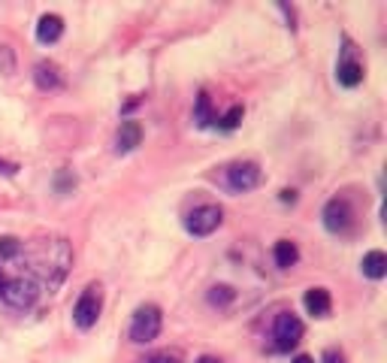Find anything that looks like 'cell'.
I'll return each instance as SVG.
<instances>
[{
    "label": "cell",
    "instance_id": "cell-11",
    "mask_svg": "<svg viewBox=\"0 0 387 363\" xmlns=\"http://www.w3.org/2000/svg\"><path fill=\"white\" fill-rule=\"evenodd\" d=\"M34 82H36V88H57L61 85V70H57V64H48V61H40L34 67Z\"/></svg>",
    "mask_w": 387,
    "mask_h": 363
},
{
    "label": "cell",
    "instance_id": "cell-20",
    "mask_svg": "<svg viewBox=\"0 0 387 363\" xmlns=\"http://www.w3.org/2000/svg\"><path fill=\"white\" fill-rule=\"evenodd\" d=\"M142 363H179L176 355H151V357H145Z\"/></svg>",
    "mask_w": 387,
    "mask_h": 363
},
{
    "label": "cell",
    "instance_id": "cell-13",
    "mask_svg": "<svg viewBox=\"0 0 387 363\" xmlns=\"http://www.w3.org/2000/svg\"><path fill=\"white\" fill-rule=\"evenodd\" d=\"M363 275H369V279H384V273H387V257L384 252H369L363 257Z\"/></svg>",
    "mask_w": 387,
    "mask_h": 363
},
{
    "label": "cell",
    "instance_id": "cell-2",
    "mask_svg": "<svg viewBox=\"0 0 387 363\" xmlns=\"http://www.w3.org/2000/svg\"><path fill=\"white\" fill-rule=\"evenodd\" d=\"M36 285L31 279H25V275H18V279H9V282H0V300L6 306H13V309H31L36 303Z\"/></svg>",
    "mask_w": 387,
    "mask_h": 363
},
{
    "label": "cell",
    "instance_id": "cell-16",
    "mask_svg": "<svg viewBox=\"0 0 387 363\" xmlns=\"http://www.w3.org/2000/svg\"><path fill=\"white\" fill-rule=\"evenodd\" d=\"M230 300H233V288H227V285H215V288L209 291V303H215V306L230 303Z\"/></svg>",
    "mask_w": 387,
    "mask_h": 363
},
{
    "label": "cell",
    "instance_id": "cell-18",
    "mask_svg": "<svg viewBox=\"0 0 387 363\" xmlns=\"http://www.w3.org/2000/svg\"><path fill=\"white\" fill-rule=\"evenodd\" d=\"M18 252H22V242L15 240V236H4V240H0V257H15Z\"/></svg>",
    "mask_w": 387,
    "mask_h": 363
},
{
    "label": "cell",
    "instance_id": "cell-22",
    "mask_svg": "<svg viewBox=\"0 0 387 363\" xmlns=\"http://www.w3.org/2000/svg\"><path fill=\"white\" fill-rule=\"evenodd\" d=\"M324 363H345V360H342V355H339V351L330 348V351L324 355Z\"/></svg>",
    "mask_w": 387,
    "mask_h": 363
},
{
    "label": "cell",
    "instance_id": "cell-23",
    "mask_svg": "<svg viewBox=\"0 0 387 363\" xmlns=\"http://www.w3.org/2000/svg\"><path fill=\"white\" fill-rule=\"evenodd\" d=\"M282 200H285V203H294L297 194H294V191H282Z\"/></svg>",
    "mask_w": 387,
    "mask_h": 363
},
{
    "label": "cell",
    "instance_id": "cell-5",
    "mask_svg": "<svg viewBox=\"0 0 387 363\" xmlns=\"http://www.w3.org/2000/svg\"><path fill=\"white\" fill-rule=\"evenodd\" d=\"M299 339H303V321L290 312H282L276 318V348L290 351V348L299 345Z\"/></svg>",
    "mask_w": 387,
    "mask_h": 363
},
{
    "label": "cell",
    "instance_id": "cell-6",
    "mask_svg": "<svg viewBox=\"0 0 387 363\" xmlns=\"http://www.w3.org/2000/svg\"><path fill=\"white\" fill-rule=\"evenodd\" d=\"M227 185L233 191H239V194L257 188L260 185V167L254 164V160H242V164L227 167Z\"/></svg>",
    "mask_w": 387,
    "mask_h": 363
},
{
    "label": "cell",
    "instance_id": "cell-21",
    "mask_svg": "<svg viewBox=\"0 0 387 363\" xmlns=\"http://www.w3.org/2000/svg\"><path fill=\"white\" fill-rule=\"evenodd\" d=\"M0 173H4V176H15V173H18V167H15V164H9V160H4V158H0Z\"/></svg>",
    "mask_w": 387,
    "mask_h": 363
},
{
    "label": "cell",
    "instance_id": "cell-15",
    "mask_svg": "<svg viewBox=\"0 0 387 363\" xmlns=\"http://www.w3.org/2000/svg\"><path fill=\"white\" fill-rule=\"evenodd\" d=\"M194 121L200 124V128H209L215 116H212V103H209V94H200L197 97V109H194Z\"/></svg>",
    "mask_w": 387,
    "mask_h": 363
},
{
    "label": "cell",
    "instance_id": "cell-8",
    "mask_svg": "<svg viewBox=\"0 0 387 363\" xmlns=\"http://www.w3.org/2000/svg\"><path fill=\"white\" fill-rule=\"evenodd\" d=\"M336 79H339V85H345V88H357V85L363 82V64L354 61L351 55H345L336 67Z\"/></svg>",
    "mask_w": 387,
    "mask_h": 363
},
{
    "label": "cell",
    "instance_id": "cell-3",
    "mask_svg": "<svg viewBox=\"0 0 387 363\" xmlns=\"http://www.w3.org/2000/svg\"><path fill=\"white\" fill-rule=\"evenodd\" d=\"M221 221H224V212H221V206H197L194 212L188 215V221H185V227H188V233H194V236H209V233H215L218 227H221Z\"/></svg>",
    "mask_w": 387,
    "mask_h": 363
},
{
    "label": "cell",
    "instance_id": "cell-10",
    "mask_svg": "<svg viewBox=\"0 0 387 363\" xmlns=\"http://www.w3.org/2000/svg\"><path fill=\"white\" fill-rule=\"evenodd\" d=\"M142 142V128H140V121H124L121 128H118V137H115V149L121 151H133Z\"/></svg>",
    "mask_w": 387,
    "mask_h": 363
},
{
    "label": "cell",
    "instance_id": "cell-7",
    "mask_svg": "<svg viewBox=\"0 0 387 363\" xmlns=\"http://www.w3.org/2000/svg\"><path fill=\"white\" fill-rule=\"evenodd\" d=\"M351 218H354L351 206H348V200H342V197H333L330 203L324 206V227H327V231H333V233L348 231Z\"/></svg>",
    "mask_w": 387,
    "mask_h": 363
},
{
    "label": "cell",
    "instance_id": "cell-9",
    "mask_svg": "<svg viewBox=\"0 0 387 363\" xmlns=\"http://www.w3.org/2000/svg\"><path fill=\"white\" fill-rule=\"evenodd\" d=\"M303 303H306V312L312 315V318H327V315H330V306H333L330 291H327V288H312V291H306Z\"/></svg>",
    "mask_w": 387,
    "mask_h": 363
},
{
    "label": "cell",
    "instance_id": "cell-14",
    "mask_svg": "<svg viewBox=\"0 0 387 363\" xmlns=\"http://www.w3.org/2000/svg\"><path fill=\"white\" fill-rule=\"evenodd\" d=\"M299 261V252H297V245L290 242V240H282V242H276V263L282 266V270H290Z\"/></svg>",
    "mask_w": 387,
    "mask_h": 363
},
{
    "label": "cell",
    "instance_id": "cell-19",
    "mask_svg": "<svg viewBox=\"0 0 387 363\" xmlns=\"http://www.w3.org/2000/svg\"><path fill=\"white\" fill-rule=\"evenodd\" d=\"M242 116H245V109H242V107H233L224 118H221V128H224V130H236L239 121H242Z\"/></svg>",
    "mask_w": 387,
    "mask_h": 363
},
{
    "label": "cell",
    "instance_id": "cell-25",
    "mask_svg": "<svg viewBox=\"0 0 387 363\" xmlns=\"http://www.w3.org/2000/svg\"><path fill=\"white\" fill-rule=\"evenodd\" d=\"M197 363H221V360H218V357H209V355H206V357H200Z\"/></svg>",
    "mask_w": 387,
    "mask_h": 363
},
{
    "label": "cell",
    "instance_id": "cell-1",
    "mask_svg": "<svg viewBox=\"0 0 387 363\" xmlns=\"http://www.w3.org/2000/svg\"><path fill=\"white\" fill-rule=\"evenodd\" d=\"M161 309L158 306H140L137 315H133V321H130V342H151V339H158V333H161Z\"/></svg>",
    "mask_w": 387,
    "mask_h": 363
},
{
    "label": "cell",
    "instance_id": "cell-17",
    "mask_svg": "<svg viewBox=\"0 0 387 363\" xmlns=\"http://www.w3.org/2000/svg\"><path fill=\"white\" fill-rule=\"evenodd\" d=\"M0 73L4 76L15 73V58H13V49H9V46H0Z\"/></svg>",
    "mask_w": 387,
    "mask_h": 363
},
{
    "label": "cell",
    "instance_id": "cell-12",
    "mask_svg": "<svg viewBox=\"0 0 387 363\" xmlns=\"http://www.w3.org/2000/svg\"><path fill=\"white\" fill-rule=\"evenodd\" d=\"M64 34V18L61 15H43L40 18V25H36V40L40 43H55L57 36Z\"/></svg>",
    "mask_w": 387,
    "mask_h": 363
},
{
    "label": "cell",
    "instance_id": "cell-4",
    "mask_svg": "<svg viewBox=\"0 0 387 363\" xmlns=\"http://www.w3.org/2000/svg\"><path fill=\"white\" fill-rule=\"evenodd\" d=\"M100 306H103V300H100V288H97V285H91V288H85V291H82V297L76 300L73 321L79 324L82 330L94 327L97 318H100Z\"/></svg>",
    "mask_w": 387,
    "mask_h": 363
},
{
    "label": "cell",
    "instance_id": "cell-24",
    "mask_svg": "<svg viewBox=\"0 0 387 363\" xmlns=\"http://www.w3.org/2000/svg\"><path fill=\"white\" fill-rule=\"evenodd\" d=\"M294 363H315V360L308 357V355H299V357H294Z\"/></svg>",
    "mask_w": 387,
    "mask_h": 363
}]
</instances>
